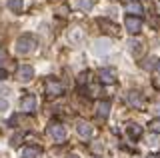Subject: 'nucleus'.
<instances>
[{
    "label": "nucleus",
    "mask_w": 160,
    "mask_h": 158,
    "mask_svg": "<svg viewBox=\"0 0 160 158\" xmlns=\"http://www.w3.org/2000/svg\"><path fill=\"white\" fill-rule=\"evenodd\" d=\"M16 44H18L16 50H18L20 54H30V52L34 50V46H36V40H34L32 36H28V34H26V36H22Z\"/></svg>",
    "instance_id": "nucleus-1"
},
{
    "label": "nucleus",
    "mask_w": 160,
    "mask_h": 158,
    "mask_svg": "<svg viewBox=\"0 0 160 158\" xmlns=\"http://www.w3.org/2000/svg\"><path fill=\"white\" fill-rule=\"evenodd\" d=\"M20 110L26 112V114L36 110V98H34V94H26L20 98Z\"/></svg>",
    "instance_id": "nucleus-2"
},
{
    "label": "nucleus",
    "mask_w": 160,
    "mask_h": 158,
    "mask_svg": "<svg viewBox=\"0 0 160 158\" xmlns=\"http://www.w3.org/2000/svg\"><path fill=\"white\" fill-rule=\"evenodd\" d=\"M98 76H100V82H102V84H112V82L116 80L118 72H116V68H102V70L98 72Z\"/></svg>",
    "instance_id": "nucleus-3"
},
{
    "label": "nucleus",
    "mask_w": 160,
    "mask_h": 158,
    "mask_svg": "<svg viewBox=\"0 0 160 158\" xmlns=\"http://www.w3.org/2000/svg\"><path fill=\"white\" fill-rule=\"evenodd\" d=\"M48 134L52 136L56 142H62L64 138H66V130H64V126H60V124H54V122H52V124L48 126Z\"/></svg>",
    "instance_id": "nucleus-4"
},
{
    "label": "nucleus",
    "mask_w": 160,
    "mask_h": 158,
    "mask_svg": "<svg viewBox=\"0 0 160 158\" xmlns=\"http://www.w3.org/2000/svg\"><path fill=\"white\" fill-rule=\"evenodd\" d=\"M16 76H18L20 82H30L34 78V68L28 66V64H24V66L18 68V74H16Z\"/></svg>",
    "instance_id": "nucleus-5"
},
{
    "label": "nucleus",
    "mask_w": 160,
    "mask_h": 158,
    "mask_svg": "<svg viewBox=\"0 0 160 158\" xmlns=\"http://www.w3.org/2000/svg\"><path fill=\"white\" fill-rule=\"evenodd\" d=\"M62 90H64V86L60 84V82H56V80H48L46 82V94L48 96H60Z\"/></svg>",
    "instance_id": "nucleus-6"
},
{
    "label": "nucleus",
    "mask_w": 160,
    "mask_h": 158,
    "mask_svg": "<svg viewBox=\"0 0 160 158\" xmlns=\"http://www.w3.org/2000/svg\"><path fill=\"white\" fill-rule=\"evenodd\" d=\"M126 28H128V32L138 34L142 30V20H140V18H134V16H128L126 18Z\"/></svg>",
    "instance_id": "nucleus-7"
},
{
    "label": "nucleus",
    "mask_w": 160,
    "mask_h": 158,
    "mask_svg": "<svg viewBox=\"0 0 160 158\" xmlns=\"http://www.w3.org/2000/svg\"><path fill=\"white\" fill-rule=\"evenodd\" d=\"M76 130H78V134L82 136V138H90L94 134V130H92V126L88 124V122H78V126H76Z\"/></svg>",
    "instance_id": "nucleus-8"
},
{
    "label": "nucleus",
    "mask_w": 160,
    "mask_h": 158,
    "mask_svg": "<svg viewBox=\"0 0 160 158\" xmlns=\"http://www.w3.org/2000/svg\"><path fill=\"white\" fill-rule=\"evenodd\" d=\"M128 104L132 108H142L144 100H142V96H140V92H130L128 94Z\"/></svg>",
    "instance_id": "nucleus-9"
},
{
    "label": "nucleus",
    "mask_w": 160,
    "mask_h": 158,
    "mask_svg": "<svg viewBox=\"0 0 160 158\" xmlns=\"http://www.w3.org/2000/svg\"><path fill=\"white\" fill-rule=\"evenodd\" d=\"M110 50V42L108 40H96L94 42V52L96 54H106Z\"/></svg>",
    "instance_id": "nucleus-10"
},
{
    "label": "nucleus",
    "mask_w": 160,
    "mask_h": 158,
    "mask_svg": "<svg viewBox=\"0 0 160 158\" xmlns=\"http://www.w3.org/2000/svg\"><path fill=\"white\" fill-rule=\"evenodd\" d=\"M22 158H40V148L26 146V148L22 150Z\"/></svg>",
    "instance_id": "nucleus-11"
},
{
    "label": "nucleus",
    "mask_w": 160,
    "mask_h": 158,
    "mask_svg": "<svg viewBox=\"0 0 160 158\" xmlns=\"http://www.w3.org/2000/svg\"><path fill=\"white\" fill-rule=\"evenodd\" d=\"M82 36H84V32L80 30L78 26L72 28V30H70V34H68V38H70V42H72V44H78L80 40H82Z\"/></svg>",
    "instance_id": "nucleus-12"
},
{
    "label": "nucleus",
    "mask_w": 160,
    "mask_h": 158,
    "mask_svg": "<svg viewBox=\"0 0 160 158\" xmlns=\"http://www.w3.org/2000/svg\"><path fill=\"white\" fill-rule=\"evenodd\" d=\"M96 110H98V116L108 118V114H110V102H98Z\"/></svg>",
    "instance_id": "nucleus-13"
},
{
    "label": "nucleus",
    "mask_w": 160,
    "mask_h": 158,
    "mask_svg": "<svg viewBox=\"0 0 160 158\" xmlns=\"http://www.w3.org/2000/svg\"><path fill=\"white\" fill-rule=\"evenodd\" d=\"M126 10L130 14H136V16H138V14H142V4H140V2H128Z\"/></svg>",
    "instance_id": "nucleus-14"
},
{
    "label": "nucleus",
    "mask_w": 160,
    "mask_h": 158,
    "mask_svg": "<svg viewBox=\"0 0 160 158\" xmlns=\"http://www.w3.org/2000/svg\"><path fill=\"white\" fill-rule=\"evenodd\" d=\"M128 46H130V52H132L134 56H138V54L142 52V44H140L138 40H130V42H128Z\"/></svg>",
    "instance_id": "nucleus-15"
},
{
    "label": "nucleus",
    "mask_w": 160,
    "mask_h": 158,
    "mask_svg": "<svg viewBox=\"0 0 160 158\" xmlns=\"http://www.w3.org/2000/svg\"><path fill=\"white\" fill-rule=\"evenodd\" d=\"M128 134H130V138H138L142 134V128L138 124H128Z\"/></svg>",
    "instance_id": "nucleus-16"
},
{
    "label": "nucleus",
    "mask_w": 160,
    "mask_h": 158,
    "mask_svg": "<svg viewBox=\"0 0 160 158\" xmlns=\"http://www.w3.org/2000/svg\"><path fill=\"white\" fill-rule=\"evenodd\" d=\"M8 6L12 8L14 12H22V6H24V0H8Z\"/></svg>",
    "instance_id": "nucleus-17"
},
{
    "label": "nucleus",
    "mask_w": 160,
    "mask_h": 158,
    "mask_svg": "<svg viewBox=\"0 0 160 158\" xmlns=\"http://www.w3.org/2000/svg\"><path fill=\"white\" fill-rule=\"evenodd\" d=\"M90 150H92L94 154H102V152H104L102 142H94V144H90Z\"/></svg>",
    "instance_id": "nucleus-18"
},
{
    "label": "nucleus",
    "mask_w": 160,
    "mask_h": 158,
    "mask_svg": "<svg viewBox=\"0 0 160 158\" xmlns=\"http://www.w3.org/2000/svg\"><path fill=\"white\" fill-rule=\"evenodd\" d=\"M78 6L82 8V10H90V8H92L94 4H92V0H80V2H78Z\"/></svg>",
    "instance_id": "nucleus-19"
},
{
    "label": "nucleus",
    "mask_w": 160,
    "mask_h": 158,
    "mask_svg": "<svg viewBox=\"0 0 160 158\" xmlns=\"http://www.w3.org/2000/svg\"><path fill=\"white\" fill-rule=\"evenodd\" d=\"M100 24H102V26H106L110 34H116V32H118V28L114 26V24H110V22H106V20H100Z\"/></svg>",
    "instance_id": "nucleus-20"
},
{
    "label": "nucleus",
    "mask_w": 160,
    "mask_h": 158,
    "mask_svg": "<svg viewBox=\"0 0 160 158\" xmlns=\"http://www.w3.org/2000/svg\"><path fill=\"white\" fill-rule=\"evenodd\" d=\"M150 130H152V132H160V120H154L152 124H150Z\"/></svg>",
    "instance_id": "nucleus-21"
},
{
    "label": "nucleus",
    "mask_w": 160,
    "mask_h": 158,
    "mask_svg": "<svg viewBox=\"0 0 160 158\" xmlns=\"http://www.w3.org/2000/svg\"><path fill=\"white\" fill-rule=\"evenodd\" d=\"M2 110H8V102L0 98V112H2Z\"/></svg>",
    "instance_id": "nucleus-22"
},
{
    "label": "nucleus",
    "mask_w": 160,
    "mask_h": 158,
    "mask_svg": "<svg viewBox=\"0 0 160 158\" xmlns=\"http://www.w3.org/2000/svg\"><path fill=\"white\" fill-rule=\"evenodd\" d=\"M6 56H8L6 50H4V48H0V62H2V60H6Z\"/></svg>",
    "instance_id": "nucleus-23"
},
{
    "label": "nucleus",
    "mask_w": 160,
    "mask_h": 158,
    "mask_svg": "<svg viewBox=\"0 0 160 158\" xmlns=\"http://www.w3.org/2000/svg\"><path fill=\"white\" fill-rule=\"evenodd\" d=\"M154 112H156V114L160 116V104H156V106H154Z\"/></svg>",
    "instance_id": "nucleus-24"
},
{
    "label": "nucleus",
    "mask_w": 160,
    "mask_h": 158,
    "mask_svg": "<svg viewBox=\"0 0 160 158\" xmlns=\"http://www.w3.org/2000/svg\"><path fill=\"white\" fill-rule=\"evenodd\" d=\"M4 76H6V72H4V70H0V80H2Z\"/></svg>",
    "instance_id": "nucleus-25"
},
{
    "label": "nucleus",
    "mask_w": 160,
    "mask_h": 158,
    "mask_svg": "<svg viewBox=\"0 0 160 158\" xmlns=\"http://www.w3.org/2000/svg\"><path fill=\"white\" fill-rule=\"evenodd\" d=\"M156 68H158V70H160V60H158V64H156Z\"/></svg>",
    "instance_id": "nucleus-26"
},
{
    "label": "nucleus",
    "mask_w": 160,
    "mask_h": 158,
    "mask_svg": "<svg viewBox=\"0 0 160 158\" xmlns=\"http://www.w3.org/2000/svg\"><path fill=\"white\" fill-rule=\"evenodd\" d=\"M68 158H78V156H74V154H72V156H68Z\"/></svg>",
    "instance_id": "nucleus-27"
}]
</instances>
